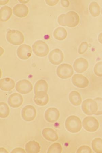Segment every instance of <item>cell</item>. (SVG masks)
<instances>
[{"label":"cell","mask_w":102,"mask_h":153,"mask_svg":"<svg viewBox=\"0 0 102 153\" xmlns=\"http://www.w3.org/2000/svg\"><path fill=\"white\" fill-rule=\"evenodd\" d=\"M65 125L67 130L72 133H78L82 128L80 119L75 115H71L67 118Z\"/></svg>","instance_id":"obj_1"},{"label":"cell","mask_w":102,"mask_h":153,"mask_svg":"<svg viewBox=\"0 0 102 153\" xmlns=\"http://www.w3.org/2000/svg\"><path fill=\"white\" fill-rule=\"evenodd\" d=\"M6 38L9 42L12 45H19L23 44L24 37L21 32L16 30H10L7 32Z\"/></svg>","instance_id":"obj_2"},{"label":"cell","mask_w":102,"mask_h":153,"mask_svg":"<svg viewBox=\"0 0 102 153\" xmlns=\"http://www.w3.org/2000/svg\"><path fill=\"white\" fill-rule=\"evenodd\" d=\"M32 50L36 55L39 57H45L48 55L49 48L45 42L42 40H38L32 45Z\"/></svg>","instance_id":"obj_3"},{"label":"cell","mask_w":102,"mask_h":153,"mask_svg":"<svg viewBox=\"0 0 102 153\" xmlns=\"http://www.w3.org/2000/svg\"><path fill=\"white\" fill-rule=\"evenodd\" d=\"M82 110L87 115L95 114L98 110V103L92 99H87L84 100L81 105Z\"/></svg>","instance_id":"obj_4"},{"label":"cell","mask_w":102,"mask_h":153,"mask_svg":"<svg viewBox=\"0 0 102 153\" xmlns=\"http://www.w3.org/2000/svg\"><path fill=\"white\" fill-rule=\"evenodd\" d=\"M74 73L72 66L68 64H62L59 66L56 70L57 75L63 79L71 77Z\"/></svg>","instance_id":"obj_5"},{"label":"cell","mask_w":102,"mask_h":153,"mask_svg":"<svg viewBox=\"0 0 102 153\" xmlns=\"http://www.w3.org/2000/svg\"><path fill=\"white\" fill-rule=\"evenodd\" d=\"M80 18L78 14L75 12L71 11L64 14V23L65 26L74 28L79 23Z\"/></svg>","instance_id":"obj_6"},{"label":"cell","mask_w":102,"mask_h":153,"mask_svg":"<svg viewBox=\"0 0 102 153\" xmlns=\"http://www.w3.org/2000/svg\"><path fill=\"white\" fill-rule=\"evenodd\" d=\"M83 125L84 129L90 132L96 131L99 127L98 120L93 117H88L84 118Z\"/></svg>","instance_id":"obj_7"},{"label":"cell","mask_w":102,"mask_h":153,"mask_svg":"<svg viewBox=\"0 0 102 153\" xmlns=\"http://www.w3.org/2000/svg\"><path fill=\"white\" fill-rule=\"evenodd\" d=\"M21 115L22 118L25 121H32L36 117V108L31 105H26L22 109Z\"/></svg>","instance_id":"obj_8"},{"label":"cell","mask_w":102,"mask_h":153,"mask_svg":"<svg viewBox=\"0 0 102 153\" xmlns=\"http://www.w3.org/2000/svg\"><path fill=\"white\" fill-rule=\"evenodd\" d=\"M49 62L52 65H58L63 62L64 55L60 49L56 48L51 51L48 56Z\"/></svg>","instance_id":"obj_9"},{"label":"cell","mask_w":102,"mask_h":153,"mask_svg":"<svg viewBox=\"0 0 102 153\" xmlns=\"http://www.w3.org/2000/svg\"><path fill=\"white\" fill-rule=\"evenodd\" d=\"M16 89L17 92L21 94H26L31 92L33 89V86L29 80H22L17 82Z\"/></svg>","instance_id":"obj_10"},{"label":"cell","mask_w":102,"mask_h":153,"mask_svg":"<svg viewBox=\"0 0 102 153\" xmlns=\"http://www.w3.org/2000/svg\"><path fill=\"white\" fill-rule=\"evenodd\" d=\"M72 82L74 85L79 88H83L88 87L89 81L86 76L81 74H76L72 78Z\"/></svg>","instance_id":"obj_11"},{"label":"cell","mask_w":102,"mask_h":153,"mask_svg":"<svg viewBox=\"0 0 102 153\" xmlns=\"http://www.w3.org/2000/svg\"><path fill=\"white\" fill-rule=\"evenodd\" d=\"M32 53L31 47L27 44H22L17 50V55L20 59L26 60L31 57Z\"/></svg>","instance_id":"obj_12"},{"label":"cell","mask_w":102,"mask_h":153,"mask_svg":"<svg viewBox=\"0 0 102 153\" xmlns=\"http://www.w3.org/2000/svg\"><path fill=\"white\" fill-rule=\"evenodd\" d=\"M60 116L59 110L55 108H50L45 113V118L47 122L54 123L58 120Z\"/></svg>","instance_id":"obj_13"},{"label":"cell","mask_w":102,"mask_h":153,"mask_svg":"<svg viewBox=\"0 0 102 153\" xmlns=\"http://www.w3.org/2000/svg\"><path fill=\"white\" fill-rule=\"evenodd\" d=\"M23 102V97L20 94L16 93L10 95L8 100V103L10 107L13 108L20 107Z\"/></svg>","instance_id":"obj_14"},{"label":"cell","mask_w":102,"mask_h":153,"mask_svg":"<svg viewBox=\"0 0 102 153\" xmlns=\"http://www.w3.org/2000/svg\"><path fill=\"white\" fill-rule=\"evenodd\" d=\"M89 66L88 61L85 58H79L74 62L73 68L76 72L83 73L87 70Z\"/></svg>","instance_id":"obj_15"},{"label":"cell","mask_w":102,"mask_h":153,"mask_svg":"<svg viewBox=\"0 0 102 153\" xmlns=\"http://www.w3.org/2000/svg\"><path fill=\"white\" fill-rule=\"evenodd\" d=\"M13 11L14 14L16 16L19 18H23L28 15L29 9L25 5L19 4L14 7Z\"/></svg>","instance_id":"obj_16"},{"label":"cell","mask_w":102,"mask_h":153,"mask_svg":"<svg viewBox=\"0 0 102 153\" xmlns=\"http://www.w3.org/2000/svg\"><path fill=\"white\" fill-rule=\"evenodd\" d=\"M34 100L35 103L37 105L40 106H45L49 102V96L46 92L38 93L35 94Z\"/></svg>","instance_id":"obj_17"},{"label":"cell","mask_w":102,"mask_h":153,"mask_svg":"<svg viewBox=\"0 0 102 153\" xmlns=\"http://www.w3.org/2000/svg\"><path fill=\"white\" fill-rule=\"evenodd\" d=\"M42 134L45 139L49 141L56 142L59 139L58 135L57 132L51 128H44L42 130Z\"/></svg>","instance_id":"obj_18"},{"label":"cell","mask_w":102,"mask_h":153,"mask_svg":"<svg viewBox=\"0 0 102 153\" xmlns=\"http://www.w3.org/2000/svg\"><path fill=\"white\" fill-rule=\"evenodd\" d=\"M15 82L10 78H5L0 80V88L4 91H11L14 88Z\"/></svg>","instance_id":"obj_19"},{"label":"cell","mask_w":102,"mask_h":153,"mask_svg":"<svg viewBox=\"0 0 102 153\" xmlns=\"http://www.w3.org/2000/svg\"><path fill=\"white\" fill-rule=\"evenodd\" d=\"M25 149L27 153H38L41 151V146L38 142L31 140L27 143Z\"/></svg>","instance_id":"obj_20"},{"label":"cell","mask_w":102,"mask_h":153,"mask_svg":"<svg viewBox=\"0 0 102 153\" xmlns=\"http://www.w3.org/2000/svg\"><path fill=\"white\" fill-rule=\"evenodd\" d=\"M48 86L46 81L44 80H40L37 81L34 86V94L39 92H48Z\"/></svg>","instance_id":"obj_21"},{"label":"cell","mask_w":102,"mask_h":153,"mask_svg":"<svg viewBox=\"0 0 102 153\" xmlns=\"http://www.w3.org/2000/svg\"><path fill=\"white\" fill-rule=\"evenodd\" d=\"M12 14V9L8 6L2 7L0 10V20L6 22L10 18Z\"/></svg>","instance_id":"obj_22"},{"label":"cell","mask_w":102,"mask_h":153,"mask_svg":"<svg viewBox=\"0 0 102 153\" xmlns=\"http://www.w3.org/2000/svg\"><path fill=\"white\" fill-rule=\"evenodd\" d=\"M69 99L71 104L75 106L80 105L82 101L80 94L77 91H74L69 93Z\"/></svg>","instance_id":"obj_23"},{"label":"cell","mask_w":102,"mask_h":153,"mask_svg":"<svg viewBox=\"0 0 102 153\" xmlns=\"http://www.w3.org/2000/svg\"><path fill=\"white\" fill-rule=\"evenodd\" d=\"M68 33L66 30L63 27H59L53 32L54 38L59 41H63L67 37Z\"/></svg>","instance_id":"obj_24"},{"label":"cell","mask_w":102,"mask_h":153,"mask_svg":"<svg viewBox=\"0 0 102 153\" xmlns=\"http://www.w3.org/2000/svg\"><path fill=\"white\" fill-rule=\"evenodd\" d=\"M89 11L91 15L94 17L98 16L100 14V6L97 2H92L89 5Z\"/></svg>","instance_id":"obj_25"},{"label":"cell","mask_w":102,"mask_h":153,"mask_svg":"<svg viewBox=\"0 0 102 153\" xmlns=\"http://www.w3.org/2000/svg\"><path fill=\"white\" fill-rule=\"evenodd\" d=\"M92 147L95 152L102 153V139L100 138L94 139L92 141Z\"/></svg>","instance_id":"obj_26"},{"label":"cell","mask_w":102,"mask_h":153,"mask_svg":"<svg viewBox=\"0 0 102 153\" xmlns=\"http://www.w3.org/2000/svg\"><path fill=\"white\" fill-rule=\"evenodd\" d=\"M9 107L7 103L4 102L0 103V117L5 118L8 117L10 114Z\"/></svg>","instance_id":"obj_27"},{"label":"cell","mask_w":102,"mask_h":153,"mask_svg":"<svg viewBox=\"0 0 102 153\" xmlns=\"http://www.w3.org/2000/svg\"><path fill=\"white\" fill-rule=\"evenodd\" d=\"M63 152L61 145L58 143H54L49 148L47 153H61Z\"/></svg>","instance_id":"obj_28"},{"label":"cell","mask_w":102,"mask_h":153,"mask_svg":"<svg viewBox=\"0 0 102 153\" xmlns=\"http://www.w3.org/2000/svg\"><path fill=\"white\" fill-rule=\"evenodd\" d=\"M94 71L95 74L99 77H102V61L99 62L94 66Z\"/></svg>","instance_id":"obj_29"},{"label":"cell","mask_w":102,"mask_h":153,"mask_svg":"<svg viewBox=\"0 0 102 153\" xmlns=\"http://www.w3.org/2000/svg\"><path fill=\"white\" fill-rule=\"evenodd\" d=\"M89 47V45L86 42H83L79 45L78 48V53L80 55L84 54L87 51Z\"/></svg>","instance_id":"obj_30"},{"label":"cell","mask_w":102,"mask_h":153,"mask_svg":"<svg viewBox=\"0 0 102 153\" xmlns=\"http://www.w3.org/2000/svg\"><path fill=\"white\" fill-rule=\"evenodd\" d=\"M98 103V109L95 114L96 115H102V98L97 97L94 100Z\"/></svg>","instance_id":"obj_31"},{"label":"cell","mask_w":102,"mask_h":153,"mask_svg":"<svg viewBox=\"0 0 102 153\" xmlns=\"http://www.w3.org/2000/svg\"><path fill=\"white\" fill-rule=\"evenodd\" d=\"M91 148L88 146L83 145L79 147L77 150V153H92Z\"/></svg>","instance_id":"obj_32"},{"label":"cell","mask_w":102,"mask_h":153,"mask_svg":"<svg viewBox=\"0 0 102 153\" xmlns=\"http://www.w3.org/2000/svg\"><path fill=\"white\" fill-rule=\"evenodd\" d=\"M64 14H63L60 15L58 17V22L60 25L65 26L64 23Z\"/></svg>","instance_id":"obj_33"},{"label":"cell","mask_w":102,"mask_h":153,"mask_svg":"<svg viewBox=\"0 0 102 153\" xmlns=\"http://www.w3.org/2000/svg\"><path fill=\"white\" fill-rule=\"evenodd\" d=\"M58 0H54V1H50V0H46L45 2L47 4L50 6H53L56 5L58 2Z\"/></svg>","instance_id":"obj_34"},{"label":"cell","mask_w":102,"mask_h":153,"mask_svg":"<svg viewBox=\"0 0 102 153\" xmlns=\"http://www.w3.org/2000/svg\"><path fill=\"white\" fill-rule=\"evenodd\" d=\"M24 149L21 148H16L12 150L11 153H26Z\"/></svg>","instance_id":"obj_35"},{"label":"cell","mask_w":102,"mask_h":153,"mask_svg":"<svg viewBox=\"0 0 102 153\" xmlns=\"http://www.w3.org/2000/svg\"><path fill=\"white\" fill-rule=\"evenodd\" d=\"M62 6L65 8H67L69 6L70 2L68 0H62L61 1Z\"/></svg>","instance_id":"obj_36"},{"label":"cell","mask_w":102,"mask_h":153,"mask_svg":"<svg viewBox=\"0 0 102 153\" xmlns=\"http://www.w3.org/2000/svg\"><path fill=\"white\" fill-rule=\"evenodd\" d=\"M98 39L99 42L102 44V33L99 34L98 37Z\"/></svg>","instance_id":"obj_37"},{"label":"cell","mask_w":102,"mask_h":153,"mask_svg":"<svg viewBox=\"0 0 102 153\" xmlns=\"http://www.w3.org/2000/svg\"><path fill=\"white\" fill-rule=\"evenodd\" d=\"M0 152L1 153H9L8 151L5 148L3 147L0 148Z\"/></svg>","instance_id":"obj_38"},{"label":"cell","mask_w":102,"mask_h":153,"mask_svg":"<svg viewBox=\"0 0 102 153\" xmlns=\"http://www.w3.org/2000/svg\"><path fill=\"white\" fill-rule=\"evenodd\" d=\"M9 1H1V5H3L5 4L8 3Z\"/></svg>","instance_id":"obj_39"},{"label":"cell","mask_w":102,"mask_h":153,"mask_svg":"<svg viewBox=\"0 0 102 153\" xmlns=\"http://www.w3.org/2000/svg\"><path fill=\"white\" fill-rule=\"evenodd\" d=\"M19 1L21 2V3L23 4H26L29 1H20L19 0Z\"/></svg>","instance_id":"obj_40"},{"label":"cell","mask_w":102,"mask_h":153,"mask_svg":"<svg viewBox=\"0 0 102 153\" xmlns=\"http://www.w3.org/2000/svg\"><path fill=\"white\" fill-rule=\"evenodd\" d=\"M101 14H102V10H101Z\"/></svg>","instance_id":"obj_41"}]
</instances>
